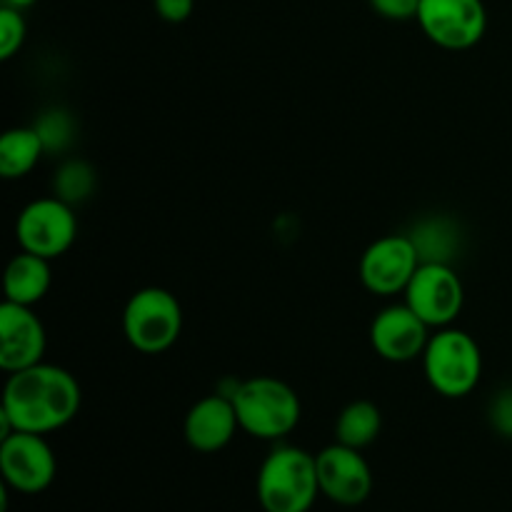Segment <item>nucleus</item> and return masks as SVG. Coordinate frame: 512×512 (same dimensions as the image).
<instances>
[{
	"instance_id": "f03ea898",
	"label": "nucleus",
	"mask_w": 512,
	"mask_h": 512,
	"mask_svg": "<svg viewBox=\"0 0 512 512\" xmlns=\"http://www.w3.org/2000/svg\"><path fill=\"white\" fill-rule=\"evenodd\" d=\"M238 413L240 430L260 440H283L293 433L303 415L295 390L278 378H250L228 393Z\"/></svg>"
},
{
	"instance_id": "ddd939ff",
	"label": "nucleus",
	"mask_w": 512,
	"mask_h": 512,
	"mask_svg": "<svg viewBox=\"0 0 512 512\" xmlns=\"http://www.w3.org/2000/svg\"><path fill=\"white\" fill-rule=\"evenodd\" d=\"M370 343L388 363H410L423 358L430 343V328L405 303L388 305L373 318Z\"/></svg>"
},
{
	"instance_id": "9d476101",
	"label": "nucleus",
	"mask_w": 512,
	"mask_h": 512,
	"mask_svg": "<svg viewBox=\"0 0 512 512\" xmlns=\"http://www.w3.org/2000/svg\"><path fill=\"white\" fill-rule=\"evenodd\" d=\"M420 268V255L410 235H385L378 238L360 258V280L373 295L405 293Z\"/></svg>"
},
{
	"instance_id": "f3484780",
	"label": "nucleus",
	"mask_w": 512,
	"mask_h": 512,
	"mask_svg": "<svg viewBox=\"0 0 512 512\" xmlns=\"http://www.w3.org/2000/svg\"><path fill=\"white\" fill-rule=\"evenodd\" d=\"M43 153L45 145L33 125L5 130V135L0 138V175L5 180L23 178L38 165Z\"/></svg>"
},
{
	"instance_id": "4468645a",
	"label": "nucleus",
	"mask_w": 512,
	"mask_h": 512,
	"mask_svg": "<svg viewBox=\"0 0 512 512\" xmlns=\"http://www.w3.org/2000/svg\"><path fill=\"white\" fill-rule=\"evenodd\" d=\"M238 413L230 395H208L188 410L183 423L185 440L198 453H218L238 433Z\"/></svg>"
},
{
	"instance_id": "2eb2a0df",
	"label": "nucleus",
	"mask_w": 512,
	"mask_h": 512,
	"mask_svg": "<svg viewBox=\"0 0 512 512\" xmlns=\"http://www.w3.org/2000/svg\"><path fill=\"white\" fill-rule=\"evenodd\" d=\"M5 300L33 308L50 290V260L33 253H20L5 268Z\"/></svg>"
},
{
	"instance_id": "412c9836",
	"label": "nucleus",
	"mask_w": 512,
	"mask_h": 512,
	"mask_svg": "<svg viewBox=\"0 0 512 512\" xmlns=\"http://www.w3.org/2000/svg\"><path fill=\"white\" fill-rule=\"evenodd\" d=\"M25 33H28V28H25L23 10L3 5V8H0V58H13V55L23 48Z\"/></svg>"
},
{
	"instance_id": "7ed1b4c3",
	"label": "nucleus",
	"mask_w": 512,
	"mask_h": 512,
	"mask_svg": "<svg viewBox=\"0 0 512 512\" xmlns=\"http://www.w3.org/2000/svg\"><path fill=\"white\" fill-rule=\"evenodd\" d=\"M320 495L315 455L293 445L270 450L258 470V500L265 512H308Z\"/></svg>"
},
{
	"instance_id": "dca6fc26",
	"label": "nucleus",
	"mask_w": 512,
	"mask_h": 512,
	"mask_svg": "<svg viewBox=\"0 0 512 512\" xmlns=\"http://www.w3.org/2000/svg\"><path fill=\"white\" fill-rule=\"evenodd\" d=\"M380 430H383V413L370 400H355V403L345 405L335 420V440L355 450L373 445Z\"/></svg>"
},
{
	"instance_id": "5701e85b",
	"label": "nucleus",
	"mask_w": 512,
	"mask_h": 512,
	"mask_svg": "<svg viewBox=\"0 0 512 512\" xmlns=\"http://www.w3.org/2000/svg\"><path fill=\"white\" fill-rule=\"evenodd\" d=\"M490 423L505 438H512V390H503L490 405Z\"/></svg>"
},
{
	"instance_id": "6ab92c4d",
	"label": "nucleus",
	"mask_w": 512,
	"mask_h": 512,
	"mask_svg": "<svg viewBox=\"0 0 512 512\" xmlns=\"http://www.w3.org/2000/svg\"><path fill=\"white\" fill-rule=\"evenodd\" d=\"M95 170L93 165L85 163V160H65L58 170H55L53 178V195L55 198L65 200L68 205L83 203L90 198V193L95 190Z\"/></svg>"
},
{
	"instance_id": "20e7f679",
	"label": "nucleus",
	"mask_w": 512,
	"mask_h": 512,
	"mask_svg": "<svg viewBox=\"0 0 512 512\" xmlns=\"http://www.w3.org/2000/svg\"><path fill=\"white\" fill-rule=\"evenodd\" d=\"M425 378L445 398H465L483 378V353L473 335L458 328H440L430 335L423 353Z\"/></svg>"
},
{
	"instance_id": "b1692460",
	"label": "nucleus",
	"mask_w": 512,
	"mask_h": 512,
	"mask_svg": "<svg viewBox=\"0 0 512 512\" xmlns=\"http://www.w3.org/2000/svg\"><path fill=\"white\" fill-rule=\"evenodd\" d=\"M153 5L165 23H183L193 15L195 0H153Z\"/></svg>"
},
{
	"instance_id": "4be33fe9",
	"label": "nucleus",
	"mask_w": 512,
	"mask_h": 512,
	"mask_svg": "<svg viewBox=\"0 0 512 512\" xmlns=\"http://www.w3.org/2000/svg\"><path fill=\"white\" fill-rule=\"evenodd\" d=\"M373 10L388 20L418 18L420 0H370Z\"/></svg>"
},
{
	"instance_id": "393cba45",
	"label": "nucleus",
	"mask_w": 512,
	"mask_h": 512,
	"mask_svg": "<svg viewBox=\"0 0 512 512\" xmlns=\"http://www.w3.org/2000/svg\"><path fill=\"white\" fill-rule=\"evenodd\" d=\"M35 3H38V0H5V5H8V8H15V10H25Z\"/></svg>"
},
{
	"instance_id": "1a4fd4ad",
	"label": "nucleus",
	"mask_w": 512,
	"mask_h": 512,
	"mask_svg": "<svg viewBox=\"0 0 512 512\" xmlns=\"http://www.w3.org/2000/svg\"><path fill=\"white\" fill-rule=\"evenodd\" d=\"M55 455L43 435L15 430L0 440V473L8 488L18 493H43L55 478Z\"/></svg>"
},
{
	"instance_id": "423d86ee",
	"label": "nucleus",
	"mask_w": 512,
	"mask_h": 512,
	"mask_svg": "<svg viewBox=\"0 0 512 512\" xmlns=\"http://www.w3.org/2000/svg\"><path fill=\"white\" fill-rule=\"evenodd\" d=\"M78 235L73 205L60 198H40L25 205L15 223V238L25 253L55 260L70 250Z\"/></svg>"
},
{
	"instance_id": "39448f33",
	"label": "nucleus",
	"mask_w": 512,
	"mask_h": 512,
	"mask_svg": "<svg viewBox=\"0 0 512 512\" xmlns=\"http://www.w3.org/2000/svg\"><path fill=\"white\" fill-rule=\"evenodd\" d=\"M183 330V308L163 288H143L130 295L123 310V333L138 353L160 355L173 348Z\"/></svg>"
},
{
	"instance_id": "0eeeda50",
	"label": "nucleus",
	"mask_w": 512,
	"mask_h": 512,
	"mask_svg": "<svg viewBox=\"0 0 512 512\" xmlns=\"http://www.w3.org/2000/svg\"><path fill=\"white\" fill-rule=\"evenodd\" d=\"M405 305L428 328H450L465 305V288L453 265L420 263L405 288Z\"/></svg>"
},
{
	"instance_id": "a211bd4d",
	"label": "nucleus",
	"mask_w": 512,
	"mask_h": 512,
	"mask_svg": "<svg viewBox=\"0 0 512 512\" xmlns=\"http://www.w3.org/2000/svg\"><path fill=\"white\" fill-rule=\"evenodd\" d=\"M420 255V263L450 265L460 250V230L448 218H428L408 233Z\"/></svg>"
},
{
	"instance_id": "f257e3e1",
	"label": "nucleus",
	"mask_w": 512,
	"mask_h": 512,
	"mask_svg": "<svg viewBox=\"0 0 512 512\" xmlns=\"http://www.w3.org/2000/svg\"><path fill=\"white\" fill-rule=\"evenodd\" d=\"M80 385L68 370L50 363L10 373L3 388L0 418L8 420L13 430L48 435L65 428L78 415Z\"/></svg>"
},
{
	"instance_id": "f8f14e48",
	"label": "nucleus",
	"mask_w": 512,
	"mask_h": 512,
	"mask_svg": "<svg viewBox=\"0 0 512 512\" xmlns=\"http://www.w3.org/2000/svg\"><path fill=\"white\" fill-rule=\"evenodd\" d=\"M45 348L48 335L33 308L5 300L0 305V368L10 375L43 363Z\"/></svg>"
},
{
	"instance_id": "6e6552de",
	"label": "nucleus",
	"mask_w": 512,
	"mask_h": 512,
	"mask_svg": "<svg viewBox=\"0 0 512 512\" xmlns=\"http://www.w3.org/2000/svg\"><path fill=\"white\" fill-rule=\"evenodd\" d=\"M423 33L445 50H468L488 30L483 0H420L418 18Z\"/></svg>"
},
{
	"instance_id": "9b49d317",
	"label": "nucleus",
	"mask_w": 512,
	"mask_h": 512,
	"mask_svg": "<svg viewBox=\"0 0 512 512\" xmlns=\"http://www.w3.org/2000/svg\"><path fill=\"white\" fill-rule=\"evenodd\" d=\"M315 465H318L320 493L335 505L355 508L368 500L373 490V473L360 450L340 443L328 445L315 455Z\"/></svg>"
},
{
	"instance_id": "aec40b11",
	"label": "nucleus",
	"mask_w": 512,
	"mask_h": 512,
	"mask_svg": "<svg viewBox=\"0 0 512 512\" xmlns=\"http://www.w3.org/2000/svg\"><path fill=\"white\" fill-rule=\"evenodd\" d=\"M38 130L40 140L45 145V153H58V150H68L70 143L75 138V123L65 110L55 108L48 110L38 118V123L33 125Z\"/></svg>"
}]
</instances>
